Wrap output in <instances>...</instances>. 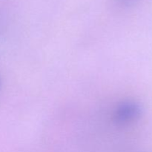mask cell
Wrapping results in <instances>:
<instances>
[{
	"label": "cell",
	"instance_id": "6da1fadb",
	"mask_svg": "<svg viewBox=\"0 0 152 152\" xmlns=\"http://www.w3.org/2000/svg\"><path fill=\"white\" fill-rule=\"evenodd\" d=\"M142 108L136 101L126 100L118 104L113 112V119L117 124H129L140 117Z\"/></svg>",
	"mask_w": 152,
	"mask_h": 152
},
{
	"label": "cell",
	"instance_id": "7a4b0ae2",
	"mask_svg": "<svg viewBox=\"0 0 152 152\" xmlns=\"http://www.w3.org/2000/svg\"><path fill=\"white\" fill-rule=\"evenodd\" d=\"M126 1H127V2H130V1H133L134 0H125Z\"/></svg>",
	"mask_w": 152,
	"mask_h": 152
}]
</instances>
